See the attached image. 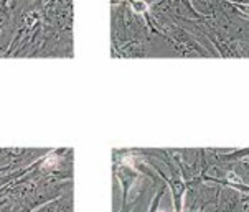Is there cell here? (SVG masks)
I'll list each match as a JSON object with an SVG mask.
<instances>
[{
    "mask_svg": "<svg viewBox=\"0 0 249 212\" xmlns=\"http://www.w3.org/2000/svg\"><path fill=\"white\" fill-rule=\"evenodd\" d=\"M158 212H163V211H158Z\"/></svg>",
    "mask_w": 249,
    "mask_h": 212,
    "instance_id": "2",
    "label": "cell"
},
{
    "mask_svg": "<svg viewBox=\"0 0 249 212\" xmlns=\"http://www.w3.org/2000/svg\"><path fill=\"white\" fill-rule=\"evenodd\" d=\"M53 165H56V156H50V158H46V161L43 163V168L53 166Z\"/></svg>",
    "mask_w": 249,
    "mask_h": 212,
    "instance_id": "1",
    "label": "cell"
}]
</instances>
